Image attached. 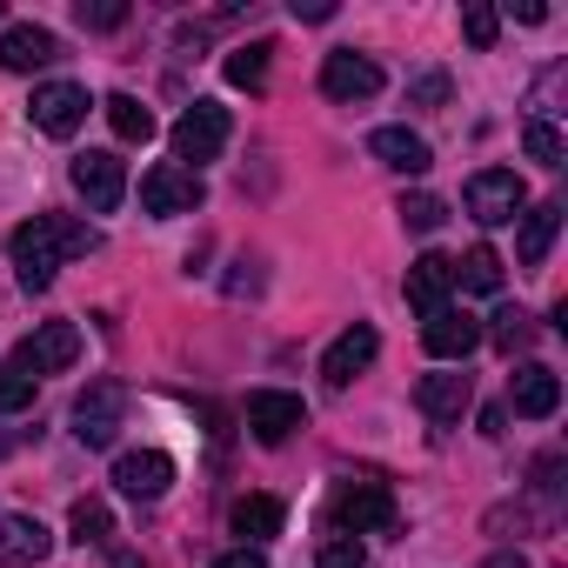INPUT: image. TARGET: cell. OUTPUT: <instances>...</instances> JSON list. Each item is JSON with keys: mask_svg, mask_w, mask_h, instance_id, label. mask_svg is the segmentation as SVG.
Masks as SVG:
<instances>
[{"mask_svg": "<svg viewBox=\"0 0 568 568\" xmlns=\"http://www.w3.org/2000/svg\"><path fill=\"white\" fill-rule=\"evenodd\" d=\"M101 247V234L88 227V221H74V214H34V221H21L14 234H8V254H14V274H21V288H54V267L61 261H74V254H94Z\"/></svg>", "mask_w": 568, "mask_h": 568, "instance_id": "cell-1", "label": "cell"}, {"mask_svg": "<svg viewBox=\"0 0 568 568\" xmlns=\"http://www.w3.org/2000/svg\"><path fill=\"white\" fill-rule=\"evenodd\" d=\"M395 521H402V508H395L388 481H342L328 495V528L335 535H388Z\"/></svg>", "mask_w": 568, "mask_h": 568, "instance_id": "cell-2", "label": "cell"}, {"mask_svg": "<svg viewBox=\"0 0 568 568\" xmlns=\"http://www.w3.org/2000/svg\"><path fill=\"white\" fill-rule=\"evenodd\" d=\"M462 201H468V214H475L481 227H508V221L528 214V187H521L515 168H481V174H468Z\"/></svg>", "mask_w": 568, "mask_h": 568, "instance_id": "cell-3", "label": "cell"}, {"mask_svg": "<svg viewBox=\"0 0 568 568\" xmlns=\"http://www.w3.org/2000/svg\"><path fill=\"white\" fill-rule=\"evenodd\" d=\"M201 201H207V187H201V174H194V168H181V161H161V168H148V174H141V207H148L154 221L194 214Z\"/></svg>", "mask_w": 568, "mask_h": 568, "instance_id": "cell-4", "label": "cell"}, {"mask_svg": "<svg viewBox=\"0 0 568 568\" xmlns=\"http://www.w3.org/2000/svg\"><path fill=\"white\" fill-rule=\"evenodd\" d=\"M74 355H81V328L74 322H41L21 348H14V375H28V382H41V375H61V368H74Z\"/></svg>", "mask_w": 568, "mask_h": 568, "instance_id": "cell-5", "label": "cell"}, {"mask_svg": "<svg viewBox=\"0 0 568 568\" xmlns=\"http://www.w3.org/2000/svg\"><path fill=\"white\" fill-rule=\"evenodd\" d=\"M74 187H81V201L94 207V214H114L121 201H128V161L121 154H108V148H88V154H74Z\"/></svg>", "mask_w": 568, "mask_h": 568, "instance_id": "cell-6", "label": "cell"}, {"mask_svg": "<svg viewBox=\"0 0 568 568\" xmlns=\"http://www.w3.org/2000/svg\"><path fill=\"white\" fill-rule=\"evenodd\" d=\"M121 415H128V388L121 382H88V395L74 402V442L81 448H108L121 435Z\"/></svg>", "mask_w": 568, "mask_h": 568, "instance_id": "cell-7", "label": "cell"}, {"mask_svg": "<svg viewBox=\"0 0 568 568\" xmlns=\"http://www.w3.org/2000/svg\"><path fill=\"white\" fill-rule=\"evenodd\" d=\"M247 428H254L261 448H281L295 428H308V402L288 395V388H254L247 395Z\"/></svg>", "mask_w": 568, "mask_h": 568, "instance_id": "cell-8", "label": "cell"}, {"mask_svg": "<svg viewBox=\"0 0 568 568\" xmlns=\"http://www.w3.org/2000/svg\"><path fill=\"white\" fill-rule=\"evenodd\" d=\"M227 128H234V121H227V108H221V101H194V108L174 121V154H181V161H194V168H201V161H214V154L227 148Z\"/></svg>", "mask_w": 568, "mask_h": 568, "instance_id": "cell-9", "label": "cell"}, {"mask_svg": "<svg viewBox=\"0 0 568 568\" xmlns=\"http://www.w3.org/2000/svg\"><path fill=\"white\" fill-rule=\"evenodd\" d=\"M28 114H34L41 134L68 141V134H81V121H88V88H74V81H41L34 101H28Z\"/></svg>", "mask_w": 568, "mask_h": 568, "instance_id": "cell-10", "label": "cell"}, {"mask_svg": "<svg viewBox=\"0 0 568 568\" xmlns=\"http://www.w3.org/2000/svg\"><path fill=\"white\" fill-rule=\"evenodd\" d=\"M322 94L328 101H342V108H355V101H375L382 94V68L368 61V54H328L322 61Z\"/></svg>", "mask_w": 568, "mask_h": 568, "instance_id": "cell-11", "label": "cell"}, {"mask_svg": "<svg viewBox=\"0 0 568 568\" xmlns=\"http://www.w3.org/2000/svg\"><path fill=\"white\" fill-rule=\"evenodd\" d=\"M375 355H382V335H375L368 322H355V328H342V335L328 342V355H322V382H328V388H348Z\"/></svg>", "mask_w": 568, "mask_h": 568, "instance_id": "cell-12", "label": "cell"}, {"mask_svg": "<svg viewBox=\"0 0 568 568\" xmlns=\"http://www.w3.org/2000/svg\"><path fill=\"white\" fill-rule=\"evenodd\" d=\"M508 408H515L521 422H548V415L561 408V375L541 368V362H521V368L508 375Z\"/></svg>", "mask_w": 568, "mask_h": 568, "instance_id": "cell-13", "label": "cell"}, {"mask_svg": "<svg viewBox=\"0 0 568 568\" xmlns=\"http://www.w3.org/2000/svg\"><path fill=\"white\" fill-rule=\"evenodd\" d=\"M422 348H428L435 362H468V355L481 348V322L462 315V308H442V315L422 322Z\"/></svg>", "mask_w": 568, "mask_h": 568, "instance_id": "cell-14", "label": "cell"}, {"mask_svg": "<svg viewBox=\"0 0 568 568\" xmlns=\"http://www.w3.org/2000/svg\"><path fill=\"white\" fill-rule=\"evenodd\" d=\"M114 488L134 495V501H161V495L174 488V462H168L161 448H134V455L114 462Z\"/></svg>", "mask_w": 568, "mask_h": 568, "instance_id": "cell-15", "label": "cell"}, {"mask_svg": "<svg viewBox=\"0 0 568 568\" xmlns=\"http://www.w3.org/2000/svg\"><path fill=\"white\" fill-rule=\"evenodd\" d=\"M408 308L428 322V315H442L448 308V288H455V261L448 254H422V261H408Z\"/></svg>", "mask_w": 568, "mask_h": 568, "instance_id": "cell-16", "label": "cell"}, {"mask_svg": "<svg viewBox=\"0 0 568 568\" xmlns=\"http://www.w3.org/2000/svg\"><path fill=\"white\" fill-rule=\"evenodd\" d=\"M54 555V535L41 515H0V568H34Z\"/></svg>", "mask_w": 568, "mask_h": 568, "instance_id": "cell-17", "label": "cell"}, {"mask_svg": "<svg viewBox=\"0 0 568 568\" xmlns=\"http://www.w3.org/2000/svg\"><path fill=\"white\" fill-rule=\"evenodd\" d=\"M368 154H375L382 168H395V174H428V168H435V148H428L415 128H375V134H368Z\"/></svg>", "mask_w": 568, "mask_h": 568, "instance_id": "cell-18", "label": "cell"}, {"mask_svg": "<svg viewBox=\"0 0 568 568\" xmlns=\"http://www.w3.org/2000/svg\"><path fill=\"white\" fill-rule=\"evenodd\" d=\"M48 61H61V41H54L48 28L21 21V28L0 34V68H8V74H34V68H48Z\"/></svg>", "mask_w": 568, "mask_h": 568, "instance_id": "cell-19", "label": "cell"}, {"mask_svg": "<svg viewBox=\"0 0 568 568\" xmlns=\"http://www.w3.org/2000/svg\"><path fill=\"white\" fill-rule=\"evenodd\" d=\"M415 402H422V415L428 422H462V408L475 402V382L462 375V368H448V375H422V388H415Z\"/></svg>", "mask_w": 568, "mask_h": 568, "instance_id": "cell-20", "label": "cell"}, {"mask_svg": "<svg viewBox=\"0 0 568 568\" xmlns=\"http://www.w3.org/2000/svg\"><path fill=\"white\" fill-rule=\"evenodd\" d=\"M281 521H288V508H281L274 495H241V501L227 508V528L241 535V548H261V541H274V535H281Z\"/></svg>", "mask_w": 568, "mask_h": 568, "instance_id": "cell-21", "label": "cell"}, {"mask_svg": "<svg viewBox=\"0 0 568 568\" xmlns=\"http://www.w3.org/2000/svg\"><path fill=\"white\" fill-rule=\"evenodd\" d=\"M555 234H561V201L528 207V214H521V234H515V261H521V267H541L548 247H555Z\"/></svg>", "mask_w": 568, "mask_h": 568, "instance_id": "cell-22", "label": "cell"}, {"mask_svg": "<svg viewBox=\"0 0 568 568\" xmlns=\"http://www.w3.org/2000/svg\"><path fill=\"white\" fill-rule=\"evenodd\" d=\"M501 274H508V267H501V254H495L488 241H481V247H468V254L455 261V281H462L468 295H501Z\"/></svg>", "mask_w": 568, "mask_h": 568, "instance_id": "cell-23", "label": "cell"}, {"mask_svg": "<svg viewBox=\"0 0 568 568\" xmlns=\"http://www.w3.org/2000/svg\"><path fill=\"white\" fill-rule=\"evenodd\" d=\"M108 128H114L128 148H148V141H154V114H148L134 94H108Z\"/></svg>", "mask_w": 568, "mask_h": 568, "instance_id": "cell-24", "label": "cell"}, {"mask_svg": "<svg viewBox=\"0 0 568 568\" xmlns=\"http://www.w3.org/2000/svg\"><path fill=\"white\" fill-rule=\"evenodd\" d=\"M68 535H74L81 548H101V541L114 535V515H108V501H101V495H81V501L68 508Z\"/></svg>", "mask_w": 568, "mask_h": 568, "instance_id": "cell-25", "label": "cell"}, {"mask_svg": "<svg viewBox=\"0 0 568 568\" xmlns=\"http://www.w3.org/2000/svg\"><path fill=\"white\" fill-rule=\"evenodd\" d=\"M267 54H274V41H247V48H234V54H227V81L247 88V94H261V88H267Z\"/></svg>", "mask_w": 568, "mask_h": 568, "instance_id": "cell-26", "label": "cell"}, {"mask_svg": "<svg viewBox=\"0 0 568 568\" xmlns=\"http://www.w3.org/2000/svg\"><path fill=\"white\" fill-rule=\"evenodd\" d=\"M488 342H495L501 355H521V348H535V315H521V308H501V315H495V328H488Z\"/></svg>", "mask_w": 568, "mask_h": 568, "instance_id": "cell-27", "label": "cell"}, {"mask_svg": "<svg viewBox=\"0 0 568 568\" xmlns=\"http://www.w3.org/2000/svg\"><path fill=\"white\" fill-rule=\"evenodd\" d=\"M462 34H468V48H495V34H501V14L488 8V0H468V8H462Z\"/></svg>", "mask_w": 568, "mask_h": 568, "instance_id": "cell-28", "label": "cell"}, {"mask_svg": "<svg viewBox=\"0 0 568 568\" xmlns=\"http://www.w3.org/2000/svg\"><path fill=\"white\" fill-rule=\"evenodd\" d=\"M395 214H402V221H408L415 234H435V227L448 221V207H442L435 194H402V207H395Z\"/></svg>", "mask_w": 568, "mask_h": 568, "instance_id": "cell-29", "label": "cell"}, {"mask_svg": "<svg viewBox=\"0 0 568 568\" xmlns=\"http://www.w3.org/2000/svg\"><path fill=\"white\" fill-rule=\"evenodd\" d=\"M521 148H528V161H541V168H561V134H555L548 121H528V128H521Z\"/></svg>", "mask_w": 568, "mask_h": 568, "instance_id": "cell-30", "label": "cell"}, {"mask_svg": "<svg viewBox=\"0 0 568 568\" xmlns=\"http://www.w3.org/2000/svg\"><path fill=\"white\" fill-rule=\"evenodd\" d=\"M368 555H362V541L355 535H328L322 541V555H315V568H362Z\"/></svg>", "mask_w": 568, "mask_h": 568, "instance_id": "cell-31", "label": "cell"}, {"mask_svg": "<svg viewBox=\"0 0 568 568\" xmlns=\"http://www.w3.org/2000/svg\"><path fill=\"white\" fill-rule=\"evenodd\" d=\"M21 408H34V382L14 375V368H0V415H21Z\"/></svg>", "mask_w": 568, "mask_h": 568, "instance_id": "cell-32", "label": "cell"}, {"mask_svg": "<svg viewBox=\"0 0 568 568\" xmlns=\"http://www.w3.org/2000/svg\"><path fill=\"white\" fill-rule=\"evenodd\" d=\"M74 14H81V28H94V34H114V28L128 21V8H121V0H101V8H88V0H81Z\"/></svg>", "mask_w": 568, "mask_h": 568, "instance_id": "cell-33", "label": "cell"}, {"mask_svg": "<svg viewBox=\"0 0 568 568\" xmlns=\"http://www.w3.org/2000/svg\"><path fill=\"white\" fill-rule=\"evenodd\" d=\"M535 495H541V501L561 495V448H548V455L535 462Z\"/></svg>", "mask_w": 568, "mask_h": 568, "instance_id": "cell-34", "label": "cell"}, {"mask_svg": "<svg viewBox=\"0 0 568 568\" xmlns=\"http://www.w3.org/2000/svg\"><path fill=\"white\" fill-rule=\"evenodd\" d=\"M408 101H415V108H442V101H448V74H422V81L408 88Z\"/></svg>", "mask_w": 568, "mask_h": 568, "instance_id": "cell-35", "label": "cell"}, {"mask_svg": "<svg viewBox=\"0 0 568 568\" xmlns=\"http://www.w3.org/2000/svg\"><path fill=\"white\" fill-rule=\"evenodd\" d=\"M214 568H267V555L261 548H227V555H214Z\"/></svg>", "mask_w": 568, "mask_h": 568, "instance_id": "cell-36", "label": "cell"}, {"mask_svg": "<svg viewBox=\"0 0 568 568\" xmlns=\"http://www.w3.org/2000/svg\"><path fill=\"white\" fill-rule=\"evenodd\" d=\"M481 568H528V555H521V548H495Z\"/></svg>", "mask_w": 568, "mask_h": 568, "instance_id": "cell-37", "label": "cell"}, {"mask_svg": "<svg viewBox=\"0 0 568 568\" xmlns=\"http://www.w3.org/2000/svg\"><path fill=\"white\" fill-rule=\"evenodd\" d=\"M501 428H508V415H501V408H481V435L501 442Z\"/></svg>", "mask_w": 568, "mask_h": 568, "instance_id": "cell-38", "label": "cell"}, {"mask_svg": "<svg viewBox=\"0 0 568 568\" xmlns=\"http://www.w3.org/2000/svg\"><path fill=\"white\" fill-rule=\"evenodd\" d=\"M114 568H148V561H141V555H128V548H121V555H114Z\"/></svg>", "mask_w": 568, "mask_h": 568, "instance_id": "cell-39", "label": "cell"}]
</instances>
